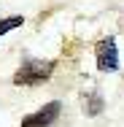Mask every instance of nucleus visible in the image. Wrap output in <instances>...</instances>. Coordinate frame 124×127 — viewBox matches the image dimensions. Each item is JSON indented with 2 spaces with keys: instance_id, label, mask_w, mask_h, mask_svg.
I'll return each instance as SVG.
<instances>
[{
  "instance_id": "nucleus-3",
  "label": "nucleus",
  "mask_w": 124,
  "mask_h": 127,
  "mask_svg": "<svg viewBox=\"0 0 124 127\" xmlns=\"http://www.w3.org/2000/svg\"><path fill=\"white\" fill-rule=\"evenodd\" d=\"M97 68L111 73L119 68V51H116V41L113 38H102L97 43Z\"/></svg>"
},
{
  "instance_id": "nucleus-5",
  "label": "nucleus",
  "mask_w": 124,
  "mask_h": 127,
  "mask_svg": "<svg viewBox=\"0 0 124 127\" xmlns=\"http://www.w3.org/2000/svg\"><path fill=\"white\" fill-rule=\"evenodd\" d=\"M22 16H8V19H0V38L8 32V30H14V27H22Z\"/></svg>"
},
{
  "instance_id": "nucleus-4",
  "label": "nucleus",
  "mask_w": 124,
  "mask_h": 127,
  "mask_svg": "<svg viewBox=\"0 0 124 127\" xmlns=\"http://www.w3.org/2000/svg\"><path fill=\"white\" fill-rule=\"evenodd\" d=\"M100 111H102V97H100L97 92L84 95V114H86V116H97Z\"/></svg>"
},
{
  "instance_id": "nucleus-2",
  "label": "nucleus",
  "mask_w": 124,
  "mask_h": 127,
  "mask_svg": "<svg viewBox=\"0 0 124 127\" xmlns=\"http://www.w3.org/2000/svg\"><path fill=\"white\" fill-rule=\"evenodd\" d=\"M59 108H62V105H59L57 100L46 103L41 111L25 116V119H22V127H51L54 122H57V116H59Z\"/></svg>"
},
{
  "instance_id": "nucleus-1",
  "label": "nucleus",
  "mask_w": 124,
  "mask_h": 127,
  "mask_svg": "<svg viewBox=\"0 0 124 127\" xmlns=\"http://www.w3.org/2000/svg\"><path fill=\"white\" fill-rule=\"evenodd\" d=\"M54 70V62H46V60H30L25 62L16 73H14V84L16 87H35L41 81H46Z\"/></svg>"
}]
</instances>
